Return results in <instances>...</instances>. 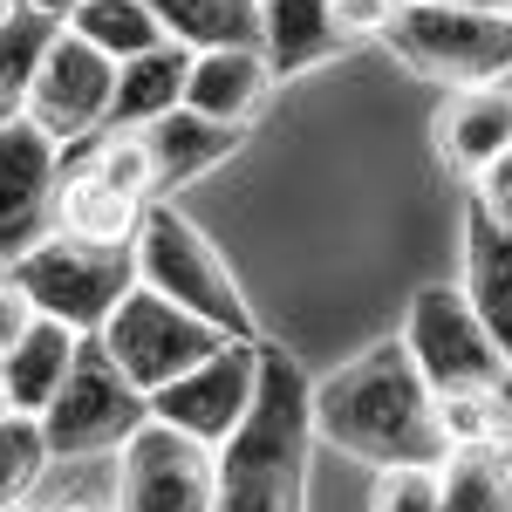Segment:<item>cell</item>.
I'll use <instances>...</instances> for the list:
<instances>
[{
    "label": "cell",
    "instance_id": "6da1fadb",
    "mask_svg": "<svg viewBox=\"0 0 512 512\" xmlns=\"http://www.w3.org/2000/svg\"><path fill=\"white\" fill-rule=\"evenodd\" d=\"M315 444L342 451V458H362L376 472L437 465L451 451L437 396L424 383V369L410 362L403 335L369 342L355 362H342L335 376L315 383Z\"/></svg>",
    "mask_w": 512,
    "mask_h": 512
},
{
    "label": "cell",
    "instance_id": "7a4b0ae2",
    "mask_svg": "<svg viewBox=\"0 0 512 512\" xmlns=\"http://www.w3.org/2000/svg\"><path fill=\"white\" fill-rule=\"evenodd\" d=\"M315 465V383L294 349L267 342L260 396L226 444H219V499L212 512H308Z\"/></svg>",
    "mask_w": 512,
    "mask_h": 512
},
{
    "label": "cell",
    "instance_id": "3957f363",
    "mask_svg": "<svg viewBox=\"0 0 512 512\" xmlns=\"http://www.w3.org/2000/svg\"><path fill=\"white\" fill-rule=\"evenodd\" d=\"M137 280L158 287L164 301H178L185 315L212 321L226 342H267L260 321H253V301L239 274L226 267V253L198 233L178 205H151L144 212V233H137Z\"/></svg>",
    "mask_w": 512,
    "mask_h": 512
},
{
    "label": "cell",
    "instance_id": "277c9868",
    "mask_svg": "<svg viewBox=\"0 0 512 512\" xmlns=\"http://www.w3.org/2000/svg\"><path fill=\"white\" fill-rule=\"evenodd\" d=\"M410 76L451 89H492L512 76V14L506 7H403L383 35Z\"/></svg>",
    "mask_w": 512,
    "mask_h": 512
},
{
    "label": "cell",
    "instance_id": "5b68a950",
    "mask_svg": "<svg viewBox=\"0 0 512 512\" xmlns=\"http://www.w3.org/2000/svg\"><path fill=\"white\" fill-rule=\"evenodd\" d=\"M144 424H151V396L110 362V349H103L96 335H82V355H76V369H69V383H62L55 403L41 410V431H48L55 465L117 458Z\"/></svg>",
    "mask_w": 512,
    "mask_h": 512
},
{
    "label": "cell",
    "instance_id": "8992f818",
    "mask_svg": "<svg viewBox=\"0 0 512 512\" xmlns=\"http://www.w3.org/2000/svg\"><path fill=\"white\" fill-rule=\"evenodd\" d=\"M7 274L35 301V315L69 321L76 335H103V321L117 315V301L137 287V246H82V239L48 233Z\"/></svg>",
    "mask_w": 512,
    "mask_h": 512
},
{
    "label": "cell",
    "instance_id": "52a82bcc",
    "mask_svg": "<svg viewBox=\"0 0 512 512\" xmlns=\"http://www.w3.org/2000/svg\"><path fill=\"white\" fill-rule=\"evenodd\" d=\"M96 342L110 349V362H117L144 396H158L164 383H178L185 369H198L205 355L226 349V335H219L212 321L185 315L178 301H164L158 287H144V280L117 301V315L103 321V335H96Z\"/></svg>",
    "mask_w": 512,
    "mask_h": 512
},
{
    "label": "cell",
    "instance_id": "ba28073f",
    "mask_svg": "<svg viewBox=\"0 0 512 512\" xmlns=\"http://www.w3.org/2000/svg\"><path fill=\"white\" fill-rule=\"evenodd\" d=\"M403 349L424 369L437 403L451 396H492L499 369H506V349L485 335V321L472 315V301L458 287H424L403 315Z\"/></svg>",
    "mask_w": 512,
    "mask_h": 512
},
{
    "label": "cell",
    "instance_id": "9c48e42d",
    "mask_svg": "<svg viewBox=\"0 0 512 512\" xmlns=\"http://www.w3.org/2000/svg\"><path fill=\"white\" fill-rule=\"evenodd\" d=\"M219 499V451L171 424H144L117 451L110 512H212Z\"/></svg>",
    "mask_w": 512,
    "mask_h": 512
},
{
    "label": "cell",
    "instance_id": "30bf717a",
    "mask_svg": "<svg viewBox=\"0 0 512 512\" xmlns=\"http://www.w3.org/2000/svg\"><path fill=\"white\" fill-rule=\"evenodd\" d=\"M260 355H267V342H226L219 355H205L198 369H185L178 383H164L151 396V417L219 451L246 424L253 396H260Z\"/></svg>",
    "mask_w": 512,
    "mask_h": 512
},
{
    "label": "cell",
    "instance_id": "8fae6325",
    "mask_svg": "<svg viewBox=\"0 0 512 512\" xmlns=\"http://www.w3.org/2000/svg\"><path fill=\"white\" fill-rule=\"evenodd\" d=\"M110 96H117V62H110L103 48H89L82 35L62 28L55 48H48V62H41V76H35L28 123L48 130L62 151H82V144L103 137V123H110Z\"/></svg>",
    "mask_w": 512,
    "mask_h": 512
},
{
    "label": "cell",
    "instance_id": "7c38bea8",
    "mask_svg": "<svg viewBox=\"0 0 512 512\" xmlns=\"http://www.w3.org/2000/svg\"><path fill=\"white\" fill-rule=\"evenodd\" d=\"M62 144L35 123H0V260L14 267L55 233V185H62Z\"/></svg>",
    "mask_w": 512,
    "mask_h": 512
},
{
    "label": "cell",
    "instance_id": "4fadbf2b",
    "mask_svg": "<svg viewBox=\"0 0 512 512\" xmlns=\"http://www.w3.org/2000/svg\"><path fill=\"white\" fill-rule=\"evenodd\" d=\"M431 151L458 185H478V171L512 151V96L499 82L492 89H451L431 117Z\"/></svg>",
    "mask_w": 512,
    "mask_h": 512
},
{
    "label": "cell",
    "instance_id": "5bb4252c",
    "mask_svg": "<svg viewBox=\"0 0 512 512\" xmlns=\"http://www.w3.org/2000/svg\"><path fill=\"white\" fill-rule=\"evenodd\" d=\"M458 233H465V287H458V294L472 301V315L485 321V335H492L512 362V226L485 219L472 198H465Z\"/></svg>",
    "mask_w": 512,
    "mask_h": 512
},
{
    "label": "cell",
    "instance_id": "9a60e30c",
    "mask_svg": "<svg viewBox=\"0 0 512 512\" xmlns=\"http://www.w3.org/2000/svg\"><path fill=\"white\" fill-rule=\"evenodd\" d=\"M144 137V151H151V171H158V205L164 192H178V185H192L205 171H219V164L233 158L239 144H246V123H219V117H198V110H171L158 117L151 130H137Z\"/></svg>",
    "mask_w": 512,
    "mask_h": 512
},
{
    "label": "cell",
    "instance_id": "2e32d148",
    "mask_svg": "<svg viewBox=\"0 0 512 512\" xmlns=\"http://www.w3.org/2000/svg\"><path fill=\"white\" fill-rule=\"evenodd\" d=\"M144 212H151L144 198L117 192L96 171L62 158V185H55V233L62 239H82V246H137Z\"/></svg>",
    "mask_w": 512,
    "mask_h": 512
},
{
    "label": "cell",
    "instance_id": "e0dca14e",
    "mask_svg": "<svg viewBox=\"0 0 512 512\" xmlns=\"http://www.w3.org/2000/svg\"><path fill=\"white\" fill-rule=\"evenodd\" d=\"M349 48V35L335 28V7L328 0H260V55L274 76H301L321 69Z\"/></svg>",
    "mask_w": 512,
    "mask_h": 512
},
{
    "label": "cell",
    "instance_id": "ac0fdd59",
    "mask_svg": "<svg viewBox=\"0 0 512 512\" xmlns=\"http://www.w3.org/2000/svg\"><path fill=\"white\" fill-rule=\"evenodd\" d=\"M185 82H192V48H178V41L117 62V96H110L103 130H151L158 117L185 110Z\"/></svg>",
    "mask_w": 512,
    "mask_h": 512
},
{
    "label": "cell",
    "instance_id": "d6986e66",
    "mask_svg": "<svg viewBox=\"0 0 512 512\" xmlns=\"http://www.w3.org/2000/svg\"><path fill=\"white\" fill-rule=\"evenodd\" d=\"M274 89V69L260 48H205L192 55V82H185V110L219 123H246Z\"/></svg>",
    "mask_w": 512,
    "mask_h": 512
},
{
    "label": "cell",
    "instance_id": "ffe728a7",
    "mask_svg": "<svg viewBox=\"0 0 512 512\" xmlns=\"http://www.w3.org/2000/svg\"><path fill=\"white\" fill-rule=\"evenodd\" d=\"M82 355V335L69 328V321H48L41 315L28 335H21V349L0 355V383H7V403L21 410V417H41L48 403H55V390L69 383V369H76Z\"/></svg>",
    "mask_w": 512,
    "mask_h": 512
},
{
    "label": "cell",
    "instance_id": "44dd1931",
    "mask_svg": "<svg viewBox=\"0 0 512 512\" xmlns=\"http://www.w3.org/2000/svg\"><path fill=\"white\" fill-rule=\"evenodd\" d=\"M444 512H512V444H451L437 458Z\"/></svg>",
    "mask_w": 512,
    "mask_h": 512
},
{
    "label": "cell",
    "instance_id": "7402d4cb",
    "mask_svg": "<svg viewBox=\"0 0 512 512\" xmlns=\"http://www.w3.org/2000/svg\"><path fill=\"white\" fill-rule=\"evenodd\" d=\"M178 48H260V0H144Z\"/></svg>",
    "mask_w": 512,
    "mask_h": 512
},
{
    "label": "cell",
    "instance_id": "603a6c76",
    "mask_svg": "<svg viewBox=\"0 0 512 512\" xmlns=\"http://www.w3.org/2000/svg\"><path fill=\"white\" fill-rule=\"evenodd\" d=\"M55 35L62 28L28 14V7H14L0 21V123L28 117V96H35V76H41V62H48V48H55Z\"/></svg>",
    "mask_w": 512,
    "mask_h": 512
},
{
    "label": "cell",
    "instance_id": "cb8c5ba5",
    "mask_svg": "<svg viewBox=\"0 0 512 512\" xmlns=\"http://www.w3.org/2000/svg\"><path fill=\"white\" fill-rule=\"evenodd\" d=\"M69 35H82L89 48H103L110 62H130V55H151L164 48V21L144 7V0H82L76 21H69Z\"/></svg>",
    "mask_w": 512,
    "mask_h": 512
},
{
    "label": "cell",
    "instance_id": "d4e9b609",
    "mask_svg": "<svg viewBox=\"0 0 512 512\" xmlns=\"http://www.w3.org/2000/svg\"><path fill=\"white\" fill-rule=\"evenodd\" d=\"M69 164L96 171L103 185L144 198V205H158V171H151V151H144V137H137V130H103L96 144H82V158L69 151Z\"/></svg>",
    "mask_w": 512,
    "mask_h": 512
},
{
    "label": "cell",
    "instance_id": "484cf974",
    "mask_svg": "<svg viewBox=\"0 0 512 512\" xmlns=\"http://www.w3.org/2000/svg\"><path fill=\"white\" fill-rule=\"evenodd\" d=\"M48 465H55V451H48L41 417H21V410H14V417L0 424V506H21L41 485Z\"/></svg>",
    "mask_w": 512,
    "mask_h": 512
},
{
    "label": "cell",
    "instance_id": "4316f807",
    "mask_svg": "<svg viewBox=\"0 0 512 512\" xmlns=\"http://www.w3.org/2000/svg\"><path fill=\"white\" fill-rule=\"evenodd\" d=\"M369 512H444V499H437V465H396V472H376Z\"/></svg>",
    "mask_w": 512,
    "mask_h": 512
},
{
    "label": "cell",
    "instance_id": "83f0119b",
    "mask_svg": "<svg viewBox=\"0 0 512 512\" xmlns=\"http://www.w3.org/2000/svg\"><path fill=\"white\" fill-rule=\"evenodd\" d=\"M328 7H335V28H342L349 41H369V35L383 41L390 21L403 14V0H328Z\"/></svg>",
    "mask_w": 512,
    "mask_h": 512
},
{
    "label": "cell",
    "instance_id": "f1b7e54d",
    "mask_svg": "<svg viewBox=\"0 0 512 512\" xmlns=\"http://www.w3.org/2000/svg\"><path fill=\"white\" fill-rule=\"evenodd\" d=\"M472 205L485 212V219H499V226H512V151L499 164H485L472 185Z\"/></svg>",
    "mask_w": 512,
    "mask_h": 512
},
{
    "label": "cell",
    "instance_id": "f546056e",
    "mask_svg": "<svg viewBox=\"0 0 512 512\" xmlns=\"http://www.w3.org/2000/svg\"><path fill=\"white\" fill-rule=\"evenodd\" d=\"M35 321H41V315H35V301L14 287V274H0V355L21 349V335H28Z\"/></svg>",
    "mask_w": 512,
    "mask_h": 512
},
{
    "label": "cell",
    "instance_id": "4dcf8cb0",
    "mask_svg": "<svg viewBox=\"0 0 512 512\" xmlns=\"http://www.w3.org/2000/svg\"><path fill=\"white\" fill-rule=\"evenodd\" d=\"M492 403H499V444H512V362L499 369V383H492Z\"/></svg>",
    "mask_w": 512,
    "mask_h": 512
},
{
    "label": "cell",
    "instance_id": "1f68e13d",
    "mask_svg": "<svg viewBox=\"0 0 512 512\" xmlns=\"http://www.w3.org/2000/svg\"><path fill=\"white\" fill-rule=\"evenodd\" d=\"M14 7H28V14H41V21H55V28H69L76 21L82 0H14Z\"/></svg>",
    "mask_w": 512,
    "mask_h": 512
},
{
    "label": "cell",
    "instance_id": "d6a6232c",
    "mask_svg": "<svg viewBox=\"0 0 512 512\" xmlns=\"http://www.w3.org/2000/svg\"><path fill=\"white\" fill-rule=\"evenodd\" d=\"M403 7H506V0H403Z\"/></svg>",
    "mask_w": 512,
    "mask_h": 512
},
{
    "label": "cell",
    "instance_id": "836d02e7",
    "mask_svg": "<svg viewBox=\"0 0 512 512\" xmlns=\"http://www.w3.org/2000/svg\"><path fill=\"white\" fill-rule=\"evenodd\" d=\"M7 417H14V403H7V383H0V424H7Z\"/></svg>",
    "mask_w": 512,
    "mask_h": 512
},
{
    "label": "cell",
    "instance_id": "e575fe53",
    "mask_svg": "<svg viewBox=\"0 0 512 512\" xmlns=\"http://www.w3.org/2000/svg\"><path fill=\"white\" fill-rule=\"evenodd\" d=\"M55 512H96V506H55Z\"/></svg>",
    "mask_w": 512,
    "mask_h": 512
},
{
    "label": "cell",
    "instance_id": "d590c367",
    "mask_svg": "<svg viewBox=\"0 0 512 512\" xmlns=\"http://www.w3.org/2000/svg\"><path fill=\"white\" fill-rule=\"evenodd\" d=\"M7 14H14V0H0V21H7Z\"/></svg>",
    "mask_w": 512,
    "mask_h": 512
},
{
    "label": "cell",
    "instance_id": "8d00e7d4",
    "mask_svg": "<svg viewBox=\"0 0 512 512\" xmlns=\"http://www.w3.org/2000/svg\"><path fill=\"white\" fill-rule=\"evenodd\" d=\"M499 89H506V96H512V76H506V82H499Z\"/></svg>",
    "mask_w": 512,
    "mask_h": 512
},
{
    "label": "cell",
    "instance_id": "74e56055",
    "mask_svg": "<svg viewBox=\"0 0 512 512\" xmlns=\"http://www.w3.org/2000/svg\"><path fill=\"white\" fill-rule=\"evenodd\" d=\"M0 512H21V506H0Z\"/></svg>",
    "mask_w": 512,
    "mask_h": 512
},
{
    "label": "cell",
    "instance_id": "f35d334b",
    "mask_svg": "<svg viewBox=\"0 0 512 512\" xmlns=\"http://www.w3.org/2000/svg\"><path fill=\"white\" fill-rule=\"evenodd\" d=\"M506 14H512V0H506Z\"/></svg>",
    "mask_w": 512,
    "mask_h": 512
}]
</instances>
